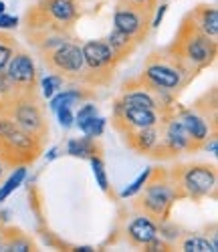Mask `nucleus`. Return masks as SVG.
<instances>
[{"mask_svg":"<svg viewBox=\"0 0 218 252\" xmlns=\"http://www.w3.org/2000/svg\"><path fill=\"white\" fill-rule=\"evenodd\" d=\"M42 152V141L20 129L18 125L0 111V159L6 167L33 163Z\"/></svg>","mask_w":218,"mask_h":252,"instance_id":"obj_1","label":"nucleus"},{"mask_svg":"<svg viewBox=\"0 0 218 252\" xmlns=\"http://www.w3.org/2000/svg\"><path fill=\"white\" fill-rule=\"evenodd\" d=\"M174 40H176V43L170 47V51H174L178 57H182L194 71L208 67L216 57V40L206 36L198 27H196L190 14L184 20V25L178 31V36Z\"/></svg>","mask_w":218,"mask_h":252,"instance_id":"obj_2","label":"nucleus"},{"mask_svg":"<svg viewBox=\"0 0 218 252\" xmlns=\"http://www.w3.org/2000/svg\"><path fill=\"white\" fill-rule=\"evenodd\" d=\"M172 184L176 188L178 198H192L198 200L216 190V167L208 163H188L178 167L172 176Z\"/></svg>","mask_w":218,"mask_h":252,"instance_id":"obj_3","label":"nucleus"},{"mask_svg":"<svg viewBox=\"0 0 218 252\" xmlns=\"http://www.w3.org/2000/svg\"><path fill=\"white\" fill-rule=\"evenodd\" d=\"M0 111L6 113L20 129H25L27 133L35 135L40 141L49 135V123H47L45 115H42L36 95L12 97L10 101L0 105Z\"/></svg>","mask_w":218,"mask_h":252,"instance_id":"obj_4","label":"nucleus"},{"mask_svg":"<svg viewBox=\"0 0 218 252\" xmlns=\"http://www.w3.org/2000/svg\"><path fill=\"white\" fill-rule=\"evenodd\" d=\"M142 190L144 194L138 198L136 208L142 210V214L164 222L170 214L172 204L178 198V192L174 188L170 176H164V180H154V182L147 180Z\"/></svg>","mask_w":218,"mask_h":252,"instance_id":"obj_5","label":"nucleus"},{"mask_svg":"<svg viewBox=\"0 0 218 252\" xmlns=\"http://www.w3.org/2000/svg\"><path fill=\"white\" fill-rule=\"evenodd\" d=\"M151 12L154 10H147L136 4H129L125 0H119L113 12V25H115L113 29L129 34L140 45L142 40L147 38V32L151 29Z\"/></svg>","mask_w":218,"mask_h":252,"instance_id":"obj_6","label":"nucleus"},{"mask_svg":"<svg viewBox=\"0 0 218 252\" xmlns=\"http://www.w3.org/2000/svg\"><path fill=\"white\" fill-rule=\"evenodd\" d=\"M45 65L61 75L63 79L69 77V79H81L83 77V71H85V59H83V51L79 45H75L73 40L65 43L63 47L51 51L49 55L42 57Z\"/></svg>","mask_w":218,"mask_h":252,"instance_id":"obj_7","label":"nucleus"},{"mask_svg":"<svg viewBox=\"0 0 218 252\" xmlns=\"http://www.w3.org/2000/svg\"><path fill=\"white\" fill-rule=\"evenodd\" d=\"M8 75L12 87L16 91V97L23 95H35L36 89V65L29 53H14L4 69Z\"/></svg>","mask_w":218,"mask_h":252,"instance_id":"obj_8","label":"nucleus"},{"mask_svg":"<svg viewBox=\"0 0 218 252\" xmlns=\"http://www.w3.org/2000/svg\"><path fill=\"white\" fill-rule=\"evenodd\" d=\"M162 115L156 109L147 107H136V105H123L121 101L115 103V115L113 121L117 125V129L132 131V129H144V127H154V125L162 123Z\"/></svg>","mask_w":218,"mask_h":252,"instance_id":"obj_9","label":"nucleus"},{"mask_svg":"<svg viewBox=\"0 0 218 252\" xmlns=\"http://www.w3.org/2000/svg\"><path fill=\"white\" fill-rule=\"evenodd\" d=\"M81 51L85 59V71H91L95 75H111L117 61L105 40H87Z\"/></svg>","mask_w":218,"mask_h":252,"instance_id":"obj_10","label":"nucleus"},{"mask_svg":"<svg viewBox=\"0 0 218 252\" xmlns=\"http://www.w3.org/2000/svg\"><path fill=\"white\" fill-rule=\"evenodd\" d=\"M127 242L136 248H145L151 240L158 236V224L145 214H138L127 224Z\"/></svg>","mask_w":218,"mask_h":252,"instance_id":"obj_11","label":"nucleus"},{"mask_svg":"<svg viewBox=\"0 0 218 252\" xmlns=\"http://www.w3.org/2000/svg\"><path fill=\"white\" fill-rule=\"evenodd\" d=\"M182 123V127L188 131V135L192 137V141L196 143V148H200V145L208 139V133H210V125L206 121V117H202L200 113L196 111H182L180 115H176Z\"/></svg>","mask_w":218,"mask_h":252,"instance_id":"obj_12","label":"nucleus"},{"mask_svg":"<svg viewBox=\"0 0 218 252\" xmlns=\"http://www.w3.org/2000/svg\"><path fill=\"white\" fill-rule=\"evenodd\" d=\"M40 4L49 12V16L55 20V23L67 27V29L75 23V18L79 14L75 0H42Z\"/></svg>","mask_w":218,"mask_h":252,"instance_id":"obj_13","label":"nucleus"},{"mask_svg":"<svg viewBox=\"0 0 218 252\" xmlns=\"http://www.w3.org/2000/svg\"><path fill=\"white\" fill-rule=\"evenodd\" d=\"M129 148L140 152V154H149L151 148L158 143L160 139V129L158 125H154V127H144V129H132V131H125L123 133Z\"/></svg>","mask_w":218,"mask_h":252,"instance_id":"obj_14","label":"nucleus"},{"mask_svg":"<svg viewBox=\"0 0 218 252\" xmlns=\"http://www.w3.org/2000/svg\"><path fill=\"white\" fill-rule=\"evenodd\" d=\"M190 16L194 20V25L198 27L206 36L216 40V36H218V10H216V6L202 4L194 12H190Z\"/></svg>","mask_w":218,"mask_h":252,"instance_id":"obj_15","label":"nucleus"},{"mask_svg":"<svg viewBox=\"0 0 218 252\" xmlns=\"http://www.w3.org/2000/svg\"><path fill=\"white\" fill-rule=\"evenodd\" d=\"M105 43L109 45V49H111L115 61H121V59H125L127 55H132V53L136 51V47H138V43H136L132 36L125 34V32H121V31H117V29H113L111 32H109V36H107Z\"/></svg>","mask_w":218,"mask_h":252,"instance_id":"obj_16","label":"nucleus"},{"mask_svg":"<svg viewBox=\"0 0 218 252\" xmlns=\"http://www.w3.org/2000/svg\"><path fill=\"white\" fill-rule=\"evenodd\" d=\"M85 93L83 91H79V89H61V91H57L53 97H51V111L55 113L57 109H61V107H73V105H77V103H81V101H85Z\"/></svg>","mask_w":218,"mask_h":252,"instance_id":"obj_17","label":"nucleus"},{"mask_svg":"<svg viewBox=\"0 0 218 252\" xmlns=\"http://www.w3.org/2000/svg\"><path fill=\"white\" fill-rule=\"evenodd\" d=\"M97 143L95 139L91 137H79V139H69L67 143V154L75 156V158H85V159H89L91 156H99L97 154Z\"/></svg>","mask_w":218,"mask_h":252,"instance_id":"obj_18","label":"nucleus"},{"mask_svg":"<svg viewBox=\"0 0 218 252\" xmlns=\"http://www.w3.org/2000/svg\"><path fill=\"white\" fill-rule=\"evenodd\" d=\"M180 246H182V250H186V252H216V250H218L216 240H208V238L198 236V234L186 236Z\"/></svg>","mask_w":218,"mask_h":252,"instance_id":"obj_19","label":"nucleus"},{"mask_svg":"<svg viewBox=\"0 0 218 252\" xmlns=\"http://www.w3.org/2000/svg\"><path fill=\"white\" fill-rule=\"evenodd\" d=\"M25 178H27V165H16L14 172L10 174V178L2 186H0V202H4L18 186H23Z\"/></svg>","mask_w":218,"mask_h":252,"instance_id":"obj_20","label":"nucleus"},{"mask_svg":"<svg viewBox=\"0 0 218 252\" xmlns=\"http://www.w3.org/2000/svg\"><path fill=\"white\" fill-rule=\"evenodd\" d=\"M63 85H65V79H63L61 75H57V73H51V75H47V77H42V79H40V91H42V97L51 99L57 91L63 89Z\"/></svg>","mask_w":218,"mask_h":252,"instance_id":"obj_21","label":"nucleus"},{"mask_svg":"<svg viewBox=\"0 0 218 252\" xmlns=\"http://www.w3.org/2000/svg\"><path fill=\"white\" fill-rule=\"evenodd\" d=\"M105 119L103 117H99V115H95L93 119H89V121H85L83 125H81V131L85 133V137H91V139H97V137H101L103 135V131H105Z\"/></svg>","mask_w":218,"mask_h":252,"instance_id":"obj_22","label":"nucleus"},{"mask_svg":"<svg viewBox=\"0 0 218 252\" xmlns=\"http://www.w3.org/2000/svg\"><path fill=\"white\" fill-rule=\"evenodd\" d=\"M89 161H91V167H93V176H95V180H97L99 188H101L103 192H107V190H109V180H107V174H105V165H103V159H101L99 156H91V158H89Z\"/></svg>","mask_w":218,"mask_h":252,"instance_id":"obj_23","label":"nucleus"},{"mask_svg":"<svg viewBox=\"0 0 218 252\" xmlns=\"http://www.w3.org/2000/svg\"><path fill=\"white\" fill-rule=\"evenodd\" d=\"M151 172H154V170H151V167H147L144 174H140V176H138V178H136V180L121 192V198H132V196H136L138 192H142V188L145 186V182L151 178Z\"/></svg>","mask_w":218,"mask_h":252,"instance_id":"obj_24","label":"nucleus"},{"mask_svg":"<svg viewBox=\"0 0 218 252\" xmlns=\"http://www.w3.org/2000/svg\"><path fill=\"white\" fill-rule=\"evenodd\" d=\"M95 115H99L97 113V105L95 103H83L79 107V111H77V115H75V125H77V127H81L85 121L93 119Z\"/></svg>","mask_w":218,"mask_h":252,"instance_id":"obj_25","label":"nucleus"},{"mask_svg":"<svg viewBox=\"0 0 218 252\" xmlns=\"http://www.w3.org/2000/svg\"><path fill=\"white\" fill-rule=\"evenodd\" d=\"M55 113L59 117V123H61L63 129H69V127H73V125H75V115H73V109L71 107H61Z\"/></svg>","mask_w":218,"mask_h":252,"instance_id":"obj_26","label":"nucleus"},{"mask_svg":"<svg viewBox=\"0 0 218 252\" xmlns=\"http://www.w3.org/2000/svg\"><path fill=\"white\" fill-rule=\"evenodd\" d=\"M18 27V18L16 16H10L6 12L0 14V31H10V29H16Z\"/></svg>","mask_w":218,"mask_h":252,"instance_id":"obj_27","label":"nucleus"},{"mask_svg":"<svg viewBox=\"0 0 218 252\" xmlns=\"http://www.w3.org/2000/svg\"><path fill=\"white\" fill-rule=\"evenodd\" d=\"M166 10H168V4H158L156 6V14H154V18H151V29H158L162 25Z\"/></svg>","mask_w":218,"mask_h":252,"instance_id":"obj_28","label":"nucleus"},{"mask_svg":"<svg viewBox=\"0 0 218 252\" xmlns=\"http://www.w3.org/2000/svg\"><path fill=\"white\" fill-rule=\"evenodd\" d=\"M125 2L142 6V8H147V10H156V6H158V0H125Z\"/></svg>","mask_w":218,"mask_h":252,"instance_id":"obj_29","label":"nucleus"},{"mask_svg":"<svg viewBox=\"0 0 218 252\" xmlns=\"http://www.w3.org/2000/svg\"><path fill=\"white\" fill-rule=\"evenodd\" d=\"M202 145H204V150H206V152H210L212 156H216V154H218V139H216V135H214V133H212V135H210Z\"/></svg>","mask_w":218,"mask_h":252,"instance_id":"obj_30","label":"nucleus"},{"mask_svg":"<svg viewBox=\"0 0 218 252\" xmlns=\"http://www.w3.org/2000/svg\"><path fill=\"white\" fill-rule=\"evenodd\" d=\"M160 232H168V230L162 226V228H160ZM162 238H166V240H174V238H176V240H178V228L170 230V234H162Z\"/></svg>","mask_w":218,"mask_h":252,"instance_id":"obj_31","label":"nucleus"},{"mask_svg":"<svg viewBox=\"0 0 218 252\" xmlns=\"http://www.w3.org/2000/svg\"><path fill=\"white\" fill-rule=\"evenodd\" d=\"M59 158V148H51L47 154H45V159L47 161H53V159H57Z\"/></svg>","mask_w":218,"mask_h":252,"instance_id":"obj_32","label":"nucleus"},{"mask_svg":"<svg viewBox=\"0 0 218 252\" xmlns=\"http://www.w3.org/2000/svg\"><path fill=\"white\" fill-rule=\"evenodd\" d=\"M4 167H6V165H4V161L0 159V180H2V176H4Z\"/></svg>","mask_w":218,"mask_h":252,"instance_id":"obj_33","label":"nucleus"},{"mask_svg":"<svg viewBox=\"0 0 218 252\" xmlns=\"http://www.w3.org/2000/svg\"><path fill=\"white\" fill-rule=\"evenodd\" d=\"M77 250H81V252H91L93 248H91V246H81V248H77Z\"/></svg>","mask_w":218,"mask_h":252,"instance_id":"obj_34","label":"nucleus"},{"mask_svg":"<svg viewBox=\"0 0 218 252\" xmlns=\"http://www.w3.org/2000/svg\"><path fill=\"white\" fill-rule=\"evenodd\" d=\"M4 10H6V4H4V2H0V14H2Z\"/></svg>","mask_w":218,"mask_h":252,"instance_id":"obj_35","label":"nucleus"},{"mask_svg":"<svg viewBox=\"0 0 218 252\" xmlns=\"http://www.w3.org/2000/svg\"><path fill=\"white\" fill-rule=\"evenodd\" d=\"M4 246V242H2V236H0V248H2Z\"/></svg>","mask_w":218,"mask_h":252,"instance_id":"obj_36","label":"nucleus"},{"mask_svg":"<svg viewBox=\"0 0 218 252\" xmlns=\"http://www.w3.org/2000/svg\"><path fill=\"white\" fill-rule=\"evenodd\" d=\"M164 2H166V0H164Z\"/></svg>","mask_w":218,"mask_h":252,"instance_id":"obj_37","label":"nucleus"}]
</instances>
